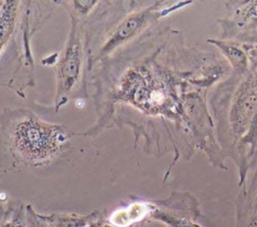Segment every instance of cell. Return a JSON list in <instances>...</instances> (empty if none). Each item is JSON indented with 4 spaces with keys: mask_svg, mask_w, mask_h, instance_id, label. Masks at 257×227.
I'll return each instance as SVG.
<instances>
[{
    "mask_svg": "<svg viewBox=\"0 0 257 227\" xmlns=\"http://www.w3.org/2000/svg\"><path fill=\"white\" fill-rule=\"evenodd\" d=\"M81 65V41L78 34L72 30L57 66V102L65 97L75 86L80 76Z\"/></svg>",
    "mask_w": 257,
    "mask_h": 227,
    "instance_id": "2",
    "label": "cell"
},
{
    "mask_svg": "<svg viewBox=\"0 0 257 227\" xmlns=\"http://www.w3.org/2000/svg\"><path fill=\"white\" fill-rule=\"evenodd\" d=\"M156 217L161 219L162 221L166 222L170 227H200L199 225H197L189 220L176 218L174 216L164 214V213H158V214H156Z\"/></svg>",
    "mask_w": 257,
    "mask_h": 227,
    "instance_id": "6",
    "label": "cell"
},
{
    "mask_svg": "<svg viewBox=\"0 0 257 227\" xmlns=\"http://www.w3.org/2000/svg\"><path fill=\"white\" fill-rule=\"evenodd\" d=\"M226 51L228 52V56L231 58L230 60L233 61V63L235 65H238V66H241L243 61L245 60V57L243 56L242 52L234 47H230L228 49H226Z\"/></svg>",
    "mask_w": 257,
    "mask_h": 227,
    "instance_id": "7",
    "label": "cell"
},
{
    "mask_svg": "<svg viewBox=\"0 0 257 227\" xmlns=\"http://www.w3.org/2000/svg\"><path fill=\"white\" fill-rule=\"evenodd\" d=\"M149 211L150 209L147 204L135 203L125 209L123 208L113 212V214L110 216V222L114 226H128L132 223L144 218L149 213Z\"/></svg>",
    "mask_w": 257,
    "mask_h": 227,
    "instance_id": "3",
    "label": "cell"
},
{
    "mask_svg": "<svg viewBox=\"0 0 257 227\" xmlns=\"http://www.w3.org/2000/svg\"><path fill=\"white\" fill-rule=\"evenodd\" d=\"M16 16V4L10 1L0 2V51L9 39Z\"/></svg>",
    "mask_w": 257,
    "mask_h": 227,
    "instance_id": "4",
    "label": "cell"
},
{
    "mask_svg": "<svg viewBox=\"0 0 257 227\" xmlns=\"http://www.w3.org/2000/svg\"><path fill=\"white\" fill-rule=\"evenodd\" d=\"M9 138L17 154L29 163L49 160L65 142V135L58 126L28 115L16 121Z\"/></svg>",
    "mask_w": 257,
    "mask_h": 227,
    "instance_id": "1",
    "label": "cell"
},
{
    "mask_svg": "<svg viewBox=\"0 0 257 227\" xmlns=\"http://www.w3.org/2000/svg\"><path fill=\"white\" fill-rule=\"evenodd\" d=\"M97 227H111V226H109V225H99Z\"/></svg>",
    "mask_w": 257,
    "mask_h": 227,
    "instance_id": "9",
    "label": "cell"
},
{
    "mask_svg": "<svg viewBox=\"0 0 257 227\" xmlns=\"http://www.w3.org/2000/svg\"><path fill=\"white\" fill-rule=\"evenodd\" d=\"M2 227H24L22 223L18 222V221H10L5 223Z\"/></svg>",
    "mask_w": 257,
    "mask_h": 227,
    "instance_id": "8",
    "label": "cell"
},
{
    "mask_svg": "<svg viewBox=\"0 0 257 227\" xmlns=\"http://www.w3.org/2000/svg\"><path fill=\"white\" fill-rule=\"evenodd\" d=\"M145 21H146L145 15H137V16H133V17L128 18L125 22H123L118 27V29L116 30L114 35L111 37L109 42H107L106 49L113 47L115 44L117 45L123 39H126L127 37L135 34L140 29V27L143 25V23Z\"/></svg>",
    "mask_w": 257,
    "mask_h": 227,
    "instance_id": "5",
    "label": "cell"
}]
</instances>
